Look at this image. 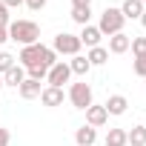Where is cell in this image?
<instances>
[{
  "label": "cell",
  "mask_w": 146,
  "mask_h": 146,
  "mask_svg": "<svg viewBox=\"0 0 146 146\" xmlns=\"http://www.w3.org/2000/svg\"><path fill=\"white\" fill-rule=\"evenodd\" d=\"M17 60H20L23 69H35V66L52 69V66L57 63V54H54V49H49V46H43V43H32V46H23V49H20Z\"/></svg>",
  "instance_id": "6da1fadb"
},
{
  "label": "cell",
  "mask_w": 146,
  "mask_h": 146,
  "mask_svg": "<svg viewBox=\"0 0 146 146\" xmlns=\"http://www.w3.org/2000/svg\"><path fill=\"white\" fill-rule=\"evenodd\" d=\"M9 40H15L20 46L40 43V26L35 20H15V23H9Z\"/></svg>",
  "instance_id": "7a4b0ae2"
},
{
  "label": "cell",
  "mask_w": 146,
  "mask_h": 146,
  "mask_svg": "<svg viewBox=\"0 0 146 146\" xmlns=\"http://www.w3.org/2000/svg\"><path fill=\"white\" fill-rule=\"evenodd\" d=\"M123 23H126V17L120 15V9H115V6H106L103 12H100V23H98V29H100V35H117V32H123Z\"/></svg>",
  "instance_id": "3957f363"
},
{
  "label": "cell",
  "mask_w": 146,
  "mask_h": 146,
  "mask_svg": "<svg viewBox=\"0 0 146 146\" xmlns=\"http://www.w3.org/2000/svg\"><path fill=\"white\" fill-rule=\"evenodd\" d=\"M52 49H54V54H66V57H75V54H80L83 43H80V37H78V35L60 32V35H54V43H52Z\"/></svg>",
  "instance_id": "277c9868"
},
{
  "label": "cell",
  "mask_w": 146,
  "mask_h": 146,
  "mask_svg": "<svg viewBox=\"0 0 146 146\" xmlns=\"http://www.w3.org/2000/svg\"><path fill=\"white\" fill-rule=\"evenodd\" d=\"M69 103L75 106V109H89L92 103H95V95H92V86L86 83V80H80V83H72L69 86Z\"/></svg>",
  "instance_id": "5b68a950"
},
{
  "label": "cell",
  "mask_w": 146,
  "mask_h": 146,
  "mask_svg": "<svg viewBox=\"0 0 146 146\" xmlns=\"http://www.w3.org/2000/svg\"><path fill=\"white\" fill-rule=\"evenodd\" d=\"M69 78H72V69H69V63H66V60H57V63L49 69L46 83H49V86H57V89H63V83H69Z\"/></svg>",
  "instance_id": "8992f818"
},
{
  "label": "cell",
  "mask_w": 146,
  "mask_h": 146,
  "mask_svg": "<svg viewBox=\"0 0 146 146\" xmlns=\"http://www.w3.org/2000/svg\"><path fill=\"white\" fill-rule=\"evenodd\" d=\"M106 120H109V112H106V106H98V103H92V106L86 109V126H92V129H100V126H106Z\"/></svg>",
  "instance_id": "52a82bcc"
},
{
  "label": "cell",
  "mask_w": 146,
  "mask_h": 146,
  "mask_svg": "<svg viewBox=\"0 0 146 146\" xmlns=\"http://www.w3.org/2000/svg\"><path fill=\"white\" fill-rule=\"evenodd\" d=\"M40 103L49 106V109L63 106V89H57V86H43V92H40Z\"/></svg>",
  "instance_id": "ba28073f"
},
{
  "label": "cell",
  "mask_w": 146,
  "mask_h": 146,
  "mask_svg": "<svg viewBox=\"0 0 146 146\" xmlns=\"http://www.w3.org/2000/svg\"><path fill=\"white\" fill-rule=\"evenodd\" d=\"M78 37H80V43H83L86 49H95V46H100V37H103V35H100V29H98V26H92V23H89V26H83V29H80V35H78Z\"/></svg>",
  "instance_id": "9c48e42d"
},
{
  "label": "cell",
  "mask_w": 146,
  "mask_h": 146,
  "mask_svg": "<svg viewBox=\"0 0 146 146\" xmlns=\"http://www.w3.org/2000/svg\"><path fill=\"white\" fill-rule=\"evenodd\" d=\"M129 43H132V37H129L126 32L112 35V37H109V54H123V52H129Z\"/></svg>",
  "instance_id": "30bf717a"
},
{
  "label": "cell",
  "mask_w": 146,
  "mask_h": 146,
  "mask_svg": "<svg viewBox=\"0 0 146 146\" xmlns=\"http://www.w3.org/2000/svg\"><path fill=\"white\" fill-rule=\"evenodd\" d=\"M103 106H106V112H109V115L120 117V115H126V109H129V100H126L123 95H109V100H106Z\"/></svg>",
  "instance_id": "8fae6325"
},
{
  "label": "cell",
  "mask_w": 146,
  "mask_h": 146,
  "mask_svg": "<svg viewBox=\"0 0 146 146\" xmlns=\"http://www.w3.org/2000/svg\"><path fill=\"white\" fill-rule=\"evenodd\" d=\"M17 92H20V98L23 100H35V98H40V92H43V86L37 83V80H32V78H26L20 86H17Z\"/></svg>",
  "instance_id": "7c38bea8"
},
{
  "label": "cell",
  "mask_w": 146,
  "mask_h": 146,
  "mask_svg": "<svg viewBox=\"0 0 146 146\" xmlns=\"http://www.w3.org/2000/svg\"><path fill=\"white\" fill-rule=\"evenodd\" d=\"M23 80H26V69H23L20 63H15V66L6 72V75H3V86H15V89H17Z\"/></svg>",
  "instance_id": "4fadbf2b"
},
{
  "label": "cell",
  "mask_w": 146,
  "mask_h": 146,
  "mask_svg": "<svg viewBox=\"0 0 146 146\" xmlns=\"http://www.w3.org/2000/svg\"><path fill=\"white\" fill-rule=\"evenodd\" d=\"M143 3L140 0H123V6H120V15L126 17V20H140V15H143Z\"/></svg>",
  "instance_id": "5bb4252c"
},
{
  "label": "cell",
  "mask_w": 146,
  "mask_h": 146,
  "mask_svg": "<svg viewBox=\"0 0 146 146\" xmlns=\"http://www.w3.org/2000/svg\"><path fill=\"white\" fill-rule=\"evenodd\" d=\"M69 69H72V75L86 78V75H89V69H92V63L86 60V54H75V57L69 60Z\"/></svg>",
  "instance_id": "9a60e30c"
},
{
  "label": "cell",
  "mask_w": 146,
  "mask_h": 146,
  "mask_svg": "<svg viewBox=\"0 0 146 146\" xmlns=\"http://www.w3.org/2000/svg\"><path fill=\"white\" fill-rule=\"evenodd\" d=\"M75 140H78V146H95V140H98V129H92V126H80V129L75 132Z\"/></svg>",
  "instance_id": "2e32d148"
},
{
  "label": "cell",
  "mask_w": 146,
  "mask_h": 146,
  "mask_svg": "<svg viewBox=\"0 0 146 146\" xmlns=\"http://www.w3.org/2000/svg\"><path fill=\"white\" fill-rule=\"evenodd\" d=\"M126 143L129 146H146V126L140 123V126H132L129 132H126Z\"/></svg>",
  "instance_id": "e0dca14e"
},
{
  "label": "cell",
  "mask_w": 146,
  "mask_h": 146,
  "mask_svg": "<svg viewBox=\"0 0 146 146\" xmlns=\"http://www.w3.org/2000/svg\"><path fill=\"white\" fill-rule=\"evenodd\" d=\"M86 60H89L92 66H103V63L109 60V49H103V46H95V49H89Z\"/></svg>",
  "instance_id": "ac0fdd59"
},
{
  "label": "cell",
  "mask_w": 146,
  "mask_h": 146,
  "mask_svg": "<svg viewBox=\"0 0 146 146\" xmlns=\"http://www.w3.org/2000/svg\"><path fill=\"white\" fill-rule=\"evenodd\" d=\"M106 146H126V129H109Z\"/></svg>",
  "instance_id": "d6986e66"
},
{
  "label": "cell",
  "mask_w": 146,
  "mask_h": 146,
  "mask_svg": "<svg viewBox=\"0 0 146 146\" xmlns=\"http://www.w3.org/2000/svg\"><path fill=\"white\" fill-rule=\"evenodd\" d=\"M72 20H75L78 26H89V20H92V9H72Z\"/></svg>",
  "instance_id": "ffe728a7"
},
{
  "label": "cell",
  "mask_w": 146,
  "mask_h": 146,
  "mask_svg": "<svg viewBox=\"0 0 146 146\" xmlns=\"http://www.w3.org/2000/svg\"><path fill=\"white\" fill-rule=\"evenodd\" d=\"M15 63H17V57H15V54H9V52H0V75H6V72H9Z\"/></svg>",
  "instance_id": "44dd1931"
},
{
  "label": "cell",
  "mask_w": 146,
  "mask_h": 146,
  "mask_svg": "<svg viewBox=\"0 0 146 146\" xmlns=\"http://www.w3.org/2000/svg\"><path fill=\"white\" fill-rule=\"evenodd\" d=\"M129 49H132V54H135V57H143V54H146V37H132Z\"/></svg>",
  "instance_id": "7402d4cb"
},
{
  "label": "cell",
  "mask_w": 146,
  "mask_h": 146,
  "mask_svg": "<svg viewBox=\"0 0 146 146\" xmlns=\"http://www.w3.org/2000/svg\"><path fill=\"white\" fill-rule=\"evenodd\" d=\"M26 72H29L26 78H32V80H37V83L46 80V75H49V69H43V66H35V69H26Z\"/></svg>",
  "instance_id": "603a6c76"
},
{
  "label": "cell",
  "mask_w": 146,
  "mask_h": 146,
  "mask_svg": "<svg viewBox=\"0 0 146 146\" xmlns=\"http://www.w3.org/2000/svg\"><path fill=\"white\" fill-rule=\"evenodd\" d=\"M132 69H135L137 78H146V54H143V57H135V60H132Z\"/></svg>",
  "instance_id": "cb8c5ba5"
},
{
  "label": "cell",
  "mask_w": 146,
  "mask_h": 146,
  "mask_svg": "<svg viewBox=\"0 0 146 146\" xmlns=\"http://www.w3.org/2000/svg\"><path fill=\"white\" fill-rule=\"evenodd\" d=\"M23 6L29 12H40V9H46V0H23Z\"/></svg>",
  "instance_id": "d4e9b609"
},
{
  "label": "cell",
  "mask_w": 146,
  "mask_h": 146,
  "mask_svg": "<svg viewBox=\"0 0 146 146\" xmlns=\"http://www.w3.org/2000/svg\"><path fill=\"white\" fill-rule=\"evenodd\" d=\"M0 29H9V9L3 0H0Z\"/></svg>",
  "instance_id": "484cf974"
},
{
  "label": "cell",
  "mask_w": 146,
  "mask_h": 146,
  "mask_svg": "<svg viewBox=\"0 0 146 146\" xmlns=\"http://www.w3.org/2000/svg\"><path fill=\"white\" fill-rule=\"evenodd\" d=\"M72 9H92V0H72Z\"/></svg>",
  "instance_id": "4316f807"
},
{
  "label": "cell",
  "mask_w": 146,
  "mask_h": 146,
  "mask_svg": "<svg viewBox=\"0 0 146 146\" xmlns=\"http://www.w3.org/2000/svg\"><path fill=\"white\" fill-rule=\"evenodd\" d=\"M9 140H12L9 129H3V126H0V146H9Z\"/></svg>",
  "instance_id": "83f0119b"
},
{
  "label": "cell",
  "mask_w": 146,
  "mask_h": 146,
  "mask_svg": "<svg viewBox=\"0 0 146 146\" xmlns=\"http://www.w3.org/2000/svg\"><path fill=\"white\" fill-rule=\"evenodd\" d=\"M6 3V9H17V6H23V0H3Z\"/></svg>",
  "instance_id": "f1b7e54d"
},
{
  "label": "cell",
  "mask_w": 146,
  "mask_h": 146,
  "mask_svg": "<svg viewBox=\"0 0 146 146\" xmlns=\"http://www.w3.org/2000/svg\"><path fill=\"white\" fill-rule=\"evenodd\" d=\"M6 40H9V29H0V46H3Z\"/></svg>",
  "instance_id": "f546056e"
},
{
  "label": "cell",
  "mask_w": 146,
  "mask_h": 146,
  "mask_svg": "<svg viewBox=\"0 0 146 146\" xmlns=\"http://www.w3.org/2000/svg\"><path fill=\"white\" fill-rule=\"evenodd\" d=\"M140 26L146 29V9H143V15H140Z\"/></svg>",
  "instance_id": "4dcf8cb0"
},
{
  "label": "cell",
  "mask_w": 146,
  "mask_h": 146,
  "mask_svg": "<svg viewBox=\"0 0 146 146\" xmlns=\"http://www.w3.org/2000/svg\"><path fill=\"white\" fill-rule=\"evenodd\" d=\"M0 92H3V75H0Z\"/></svg>",
  "instance_id": "1f68e13d"
},
{
  "label": "cell",
  "mask_w": 146,
  "mask_h": 146,
  "mask_svg": "<svg viewBox=\"0 0 146 146\" xmlns=\"http://www.w3.org/2000/svg\"><path fill=\"white\" fill-rule=\"evenodd\" d=\"M140 3H143V6H146V0H140Z\"/></svg>",
  "instance_id": "d6a6232c"
},
{
  "label": "cell",
  "mask_w": 146,
  "mask_h": 146,
  "mask_svg": "<svg viewBox=\"0 0 146 146\" xmlns=\"http://www.w3.org/2000/svg\"><path fill=\"white\" fill-rule=\"evenodd\" d=\"M103 146H106V143H103Z\"/></svg>",
  "instance_id": "836d02e7"
},
{
  "label": "cell",
  "mask_w": 146,
  "mask_h": 146,
  "mask_svg": "<svg viewBox=\"0 0 146 146\" xmlns=\"http://www.w3.org/2000/svg\"><path fill=\"white\" fill-rule=\"evenodd\" d=\"M143 126H146V123H143Z\"/></svg>",
  "instance_id": "e575fe53"
}]
</instances>
